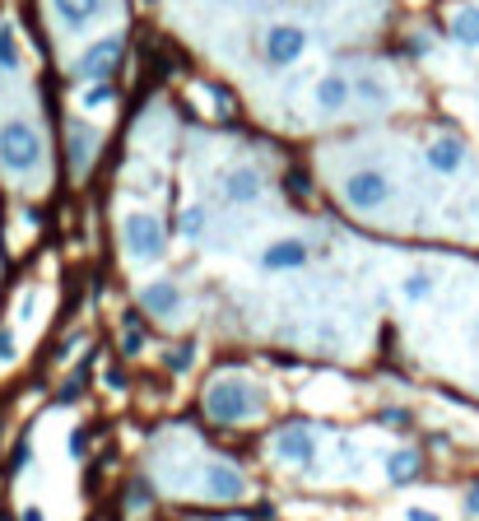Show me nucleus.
I'll return each instance as SVG.
<instances>
[{
  "mask_svg": "<svg viewBox=\"0 0 479 521\" xmlns=\"http://www.w3.org/2000/svg\"><path fill=\"white\" fill-rule=\"evenodd\" d=\"M275 410V391L266 377L247 373V368H219L200 382L196 415L214 433H242V428H261Z\"/></svg>",
  "mask_w": 479,
  "mask_h": 521,
  "instance_id": "1",
  "label": "nucleus"
},
{
  "mask_svg": "<svg viewBox=\"0 0 479 521\" xmlns=\"http://www.w3.org/2000/svg\"><path fill=\"white\" fill-rule=\"evenodd\" d=\"M321 442H326V433H321L317 419L289 415L266 433V461L284 475H317Z\"/></svg>",
  "mask_w": 479,
  "mask_h": 521,
  "instance_id": "2",
  "label": "nucleus"
},
{
  "mask_svg": "<svg viewBox=\"0 0 479 521\" xmlns=\"http://www.w3.org/2000/svg\"><path fill=\"white\" fill-rule=\"evenodd\" d=\"M252 494H256V484L242 461H233L228 452H205L200 475H196V498L214 503V508H238Z\"/></svg>",
  "mask_w": 479,
  "mask_h": 521,
  "instance_id": "3",
  "label": "nucleus"
},
{
  "mask_svg": "<svg viewBox=\"0 0 479 521\" xmlns=\"http://www.w3.org/2000/svg\"><path fill=\"white\" fill-rule=\"evenodd\" d=\"M121 252L131 266H159L168 256V224L154 210H131L121 219Z\"/></svg>",
  "mask_w": 479,
  "mask_h": 521,
  "instance_id": "4",
  "label": "nucleus"
},
{
  "mask_svg": "<svg viewBox=\"0 0 479 521\" xmlns=\"http://www.w3.org/2000/svg\"><path fill=\"white\" fill-rule=\"evenodd\" d=\"M47 159V149H42V135L33 121L24 117H10L0 121V168L10 177H33Z\"/></svg>",
  "mask_w": 479,
  "mask_h": 521,
  "instance_id": "5",
  "label": "nucleus"
},
{
  "mask_svg": "<svg viewBox=\"0 0 479 521\" xmlns=\"http://www.w3.org/2000/svg\"><path fill=\"white\" fill-rule=\"evenodd\" d=\"M428 470H433V456L424 447H414V442H396L391 452H382L386 489H414V484L428 480Z\"/></svg>",
  "mask_w": 479,
  "mask_h": 521,
  "instance_id": "6",
  "label": "nucleus"
},
{
  "mask_svg": "<svg viewBox=\"0 0 479 521\" xmlns=\"http://www.w3.org/2000/svg\"><path fill=\"white\" fill-rule=\"evenodd\" d=\"M340 196H345V205L354 214H377L391 205V177H386L382 168H359V173L345 177Z\"/></svg>",
  "mask_w": 479,
  "mask_h": 521,
  "instance_id": "7",
  "label": "nucleus"
},
{
  "mask_svg": "<svg viewBox=\"0 0 479 521\" xmlns=\"http://www.w3.org/2000/svg\"><path fill=\"white\" fill-rule=\"evenodd\" d=\"M135 303H140V312L154 321H182V312H187V294H182V284L177 280H149L140 284V294H135Z\"/></svg>",
  "mask_w": 479,
  "mask_h": 521,
  "instance_id": "8",
  "label": "nucleus"
},
{
  "mask_svg": "<svg viewBox=\"0 0 479 521\" xmlns=\"http://www.w3.org/2000/svg\"><path fill=\"white\" fill-rule=\"evenodd\" d=\"M307 261H312L307 238H275L266 252L256 256V266L266 270V275H289V270H303Z\"/></svg>",
  "mask_w": 479,
  "mask_h": 521,
  "instance_id": "9",
  "label": "nucleus"
},
{
  "mask_svg": "<svg viewBox=\"0 0 479 521\" xmlns=\"http://www.w3.org/2000/svg\"><path fill=\"white\" fill-rule=\"evenodd\" d=\"M307 52L303 24H270L266 28V61L270 66H293Z\"/></svg>",
  "mask_w": 479,
  "mask_h": 521,
  "instance_id": "10",
  "label": "nucleus"
},
{
  "mask_svg": "<svg viewBox=\"0 0 479 521\" xmlns=\"http://www.w3.org/2000/svg\"><path fill=\"white\" fill-rule=\"evenodd\" d=\"M219 191H224L228 205H252V201L266 196V177H261V168L242 163V168H228L224 182H219Z\"/></svg>",
  "mask_w": 479,
  "mask_h": 521,
  "instance_id": "11",
  "label": "nucleus"
},
{
  "mask_svg": "<svg viewBox=\"0 0 479 521\" xmlns=\"http://www.w3.org/2000/svg\"><path fill=\"white\" fill-rule=\"evenodd\" d=\"M117 61H121V38L112 33V38L94 42V47H89V52L75 61V75H80V80H94V84H98V80H107V75L117 70Z\"/></svg>",
  "mask_w": 479,
  "mask_h": 521,
  "instance_id": "12",
  "label": "nucleus"
},
{
  "mask_svg": "<svg viewBox=\"0 0 479 521\" xmlns=\"http://www.w3.org/2000/svg\"><path fill=\"white\" fill-rule=\"evenodd\" d=\"M66 145H70V168L84 177V173H89V163H94V154H98V145H103V135H98L89 121L75 117L66 126Z\"/></svg>",
  "mask_w": 479,
  "mask_h": 521,
  "instance_id": "13",
  "label": "nucleus"
},
{
  "mask_svg": "<svg viewBox=\"0 0 479 521\" xmlns=\"http://www.w3.org/2000/svg\"><path fill=\"white\" fill-rule=\"evenodd\" d=\"M154 508H159V484L149 480V475H131V480L121 484V512L126 517H149Z\"/></svg>",
  "mask_w": 479,
  "mask_h": 521,
  "instance_id": "14",
  "label": "nucleus"
},
{
  "mask_svg": "<svg viewBox=\"0 0 479 521\" xmlns=\"http://www.w3.org/2000/svg\"><path fill=\"white\" fill-rule=\"evenodd\" d=\"M349 98H354L349 75H326V80H317V89H312V103H317L321 117H340L349 107Z\"/></svg>",
  "mask_w": 479,
  "mask_h": 521,
  "instance_id": "15",
  "label": "nucleus"
},
{
  "mask_svg": "<svg viewBox=\"0 0 479 521\" xmlns=\"http://www.w3.org/2000/svg\"><path fill=\"white\" fill-rule=\"evenodd\" d=\"M103 10H107V0H52V14L61 19V28H70V33H84Z\"/></svg>",
  "mask_w": 479,
  "mask_h": 521,
  "instance_id": "16",
  "label": "nucleus"
},
{
  "mask_svg": "<svg viewBox=\"0 0 479 521\" xmlns=\"http://www.w3.org/2000/svg\"><path fill=\"white\" fill-rule=\"evenodd\" d=\"M461 163H466V140L461 135H438L433 145H428V168L442 177L461 173Z\"/></svg>",
  "mask_w": 479,
  "mask_h": 521,
  "instance_id": "17",
  "label": "nucleus"
},
{
  "mask_svg": "<svg viewBox=\"0 0 479 521\" xmlns=\"http://www.w3.org/2000/svg\"><path fill=\"white\" fill-rule=\"evenodd\" d=\"M145 349H149L145 312H140V308H126V312H121V359L131 363V359H140Z\"/></svg>",
  "mask_w": 479,
  "mask_h": 521,
  "instance_id": "18",
  "label": "nucleus"
},
{
  "mask_svg": "<svg viewBox=\"0 0 479 521\" xmlns=\"http://www.w3.org/2000/svg\"><path fill=\"white\" fill-rule=\"evenodd\" d=\"M373 424L386 428V433H396V438H410L414 428H419V415H414L410 405H377Z\"/></svg>",
  "mask_w": 479,
  "mask_h": 521,
  "instance_id": "19",
  "label": "nucleus"
},
{
  "mask_svg": "<svg viewBox=\"0 0 479 521\" xmlns=\"http://www.w3.org/2000/svg\"><path fill=\"white\" fill-rule=\"evenodd\" d=\"M196 359H200V345L196 340H177V345H168L163 349V373L168 377H187L191 368H196Z\"/></svg>",
  "mask_w": 479,
  "mask_h": 521,
  "instance_id": "20",
  "label": "nucleus"
},
{
  "mask_svg": "<svg viewBox=\"0 0 479 521\" xmlns=\"http://www.w3.org/2000/svg\"><path fill=\"white\" fill-rule=\"evenodd\" d=\"M349 84H354V98H359L368 112H386V107H391V89H386L377 75H359V80H349Z\"/></svg>",
  "mask_w": 479,
  "mask_h": 521,
  "instance_id": "21",
  "label": "nucleus"
},
{
  "mask_svg": "<svg viewBox=\"0 0 479 521\" xmlns=\"http://www.w3.org/2000/svg\"><path fill=\"white\" fill-rule=\"evenodd\" d=\"M205 228H210V210H205V205H187L182 219H177V238L196 242V238H205Z\"/></svg>",
  "mask_w": 479,
  "mask_h": 521,
  "instance_id": "22",
  "label": "nucleus"
},
{
  "mask_svg": "<svg viewBox=\"0 0 479 521\" xmlns=\"http://www.w3.org/2000/svg\"><path fill=\"white\" fill-rule=\"evenodd\" d=\"M452 38L461 47H479V10H461L452 19Z\"/></svg>",
  "mask_w": 479,
  "mask_h": 521,
  "instance_id": "23",
  "label": "nucleus"
},
{
  "mask_svg": "<svg viewBox=\"0 0 479 521\" xmlns=\"http://www.w3.org/2000/svg\"><path fill=\"white\" fill-rule=\"evenodd\" d=\"M400 298H405V303H424V298H433V275H428V270H414V275H405V284H400Z\"/></svg>",
  "mask_w": 479,
  "mask_h": 521,
  "instance_id": "24",
  "label": "nucleus"
},
{
  "mask_svg": "<svg viewBox=\"0 0 479 521\" xmlns=\"http://www.w3.org/2000/svg\"><path fill=\"white\" fill-rule=\"evenodd\" d=\"M19 70V42H14V28L0 24V80Z\"/></svg>",
  "mask_w": 479,
  "mask_h": 521,
  "instance_id": "25",
  "label": "nucleus"
},
{
  "mask_svg": "<svg viewBox=\"0 0 479 521\" xmlns=\"http://www.w3.org/2000/svg\"><path fill=\"white\" fill-rule=\"evenodd\" d=\"M84 387H89V363H80V368L66 377V387L56 391V405H75L84 396Z\"/></svg>",
  "mask_w": 479,
  "mask_h": 521,
  "instance_id": "26",
  "label": "nucleus"
},
{
  "mask_svg": "<svg viewBox=\"0 0 479 521\" xmlns=\"http://www.w3.org/2000/svg\"><path fill=\"white\" fill-rule=\"evenodd\" d=\"M89 442H94L89 424H75L66 433V456H70V461H89Z\"/></svg>",
  "mask_w": 479,
  "mask_h": 521,
  "instance_id": "27",
  "label": "nucleus"
},
{
  "mask_svg": "<svg viewBox=\"0 0 479 521\" xmlns=\"http://www.w3.org/2000/svg\"><path fill=\"white\" fill-rule=\"evenodd\" d=\"M112 98H117V94H112V84L98 80V84H89V89L80 94V107H84V112H98V107H107Z\"/></svg>",
  "mask_w": 479,
  "mask_h": 521,
  "instance_id": "28",
  "label": "nucleus"
},
{
  "mask_svg": "<svg viewBox=\"0 0 479 521\" xmlns=\"http://www.w3.org/2000/svg\"><path fill=\"white\" fill-rule=\"evenodd\" d=\"M461 512H466V521H479V475H470L461 489Z\"/></svg>",
  "mask_w": 479,
  "mask_h": 521,
  "instance_id": "29",
  "label": "nucleus"
},
{
  "mask_svg": "<svg viewBox=\"0 0 479 521\" xmlns=\"http://www.w3.org/2000/svg\"><path fill=\"white\" fill-rule=\"evenodd\" d=\"M14 359H19V335H14V326H0V363Z\"/></svg>",
  "mask_w": 479,
  "mask_h": 521,
  "instance_id": "30",
  "label": "nucleus"
},
{
  "mask_svg": "<svg viewBox=\"0 0 479 521\" xmlns=\"http://www.w3.org/2000/svg\"><path fill=\"white\" fill-rule=\"evenodd\" d=\"M33 466V442H19V447H14V456H10V475H24V470Z\"/></svg>",
  "mask_w": 479,
  "mask_h": 521,
  "instance_id": "31",
  "label": "nucleus"
},
{
  "mask_svg": "<svg viewBox=\"0 0 479 521\" xmlns=\"http://www.w3.org/2000/svg\"><path fill=\"white\" fill-rule=\"evenodd\" d=\"M400 521H442L438 508H424V503H410V508L400 512Z\"/></svg>",
  "mask_w": 479,
  "mask_h": 521,
  "instance_id": "32",
  "label": "nucleus"
},
{
  "mask_svg": "<svg viewBox=\"0 0 479 521\" xmlns=\"http://www.w3.org/2000/svg\"><path fill=\"white\" fill-rule=\"evenodd\" d=\"M19 521H47V512H42V508H38V503H28V508H24V512H19Z\"/></svg>",
  "mask_w": 479,
  "mask_h": 521,
  "instance_id": "33",
  "label": "nucleus"
},
{
  "mask_svg": "<svg viewBox=\"0 0 479 521\" xmlns=\"http://www.w3.org/2000/svg\"><path fill=\"white\" fill-rule=\"evenodd\" d=\"M107 387H112V391H126V373H121V368H112V373H107Z\"/></svg>",
  "mask_w": 479,
  "mask_h": 521,
  "instance_id": "34",
  "label": "nucleus"
},
{
  "mask_svg": "<svg viewBox=\"0 0 479 521\" xmlns=\"http://www.w3.org/2000/svg\"><path fill=\"white\" fill-rule=\"evenodd\" d=\"M475 335H479V321H475Z\"/></svg>",
  "mask_w": 479,
  "mask_h": 521,
  "instance_id": "35",
  "label": "nucleus"
}]
</instances>
